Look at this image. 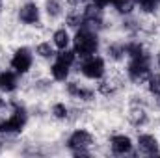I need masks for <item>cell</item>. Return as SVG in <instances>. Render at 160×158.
<instances>
[{"instance_id": "cell-1", "label": "cell", "mask_w": 160, "mask_h": 158, "mask_svg": "<svg viewBox=\"0 0 160 158\" xmlns=\"http://www.w3.org/2000/svg\"><path fill=\"white\" fill-rule=\"evenodd\" d=\"M97 50V37L91 34V30L82 28L75 36V52L80 56H89Z\"/></svg>"}, {"instance_id": "cell-2", "label": "cell", "mask_w": 160, "mask_h": 158, "mask_svg": "<svg viewBox=\"0 0 160 158\" xmlns=\"http://www.w3.org/2000/svg\"><path fill=\"white\" fill-rule=\"evenodd\" d=\"M26 123V110L19 104H15V114L8 121L0 123V132H21Z\"/></svg>"}, {"instance_id": "cell-3", "label": "cell", "mask_w": 160, "mask_h": 158, "mask_svg": "<svg viewBox=\"0 0 160 158\" xmlns=\"http://www.w3.org/2000/svg\"><path fill=\"white\" fill-rule=\"evenodd\" d=\"M149 73V56L142 54L138 58H132V62L128 63V75L134 82H140L147 77Z\"/></svg>"}, {"instance_id": "cell-4", "label": "cell", "mask_w": 160, "mask_h": 158, "mask_svg": "<svg viewBox=\"0 0 160 158\" xmlns=\"http://www.w3.org/2000/svg\"><path fill=\"white\" fill-rule=\"evenodd\" d=\"M32 65V54L28 48H19L11 60V67L17 71V73H26Z\"/></svg>"}, {"instance_id": "cell-5", "label": "cell", "mask_w": 160, "mask_h": 158, "mask_svg": "<svg viewBox=\"0 0 160 158\" xmlns=\"http://www.w3.org/2000/svg\"><path fill=\"white\" fill-rule=\"evenodd\" d=\"M82 73L88 78H101L104 73V62L101 58H88L82 63Z\"/></svg>"}, {"instance_id": "cell-6", "label": "cell", "mask_w": 160, "mask_h": 158, "mask_svg": "<svg viewBox=\"0 0 160 158\" xmlns=\"http://www.w3.org/2000/svg\"><path fill=\"white\" fill-rule=\"evenodd\" d=\"M84 28L88 30H97L101 28L102 24V13H101V7L99 6H89L84 13Z\"/></svg>"}, {"instance_id": "cell-7", "label": "cell", "mask_w": 160, "mask_h": 158, "mask_svg": "<svg viewBox=\"0 0 160 158\" xmlns=\"http://www.w3.org/2000/svg\"><path fill=\"white\" fill-rule=\"evenodd\" d=\"M89 143H91V136H89L86 130H77V132H73V136H71L69 141H67L69 149H73V151L86 149Z\"/></svg>"}, {"instance_id": "cell-8", "label": "cell", "mask_w": 160, "mask_h": 158, "mask_svg": "<svg viewBox=\"0 0 160 158\" xmlns=\"http://www.w3.org/2000/svg\"><path fill=\"white\" fill-rule=\"evenodd\" d=\"M19 17H21V21L26 22V24H36V22L39 21L38 6H36V4H26V6H22L21 11H19Z\"/></svg>"}, {"instance_id": "cell-9", "label": "cell", "mask_w": 160, "mask_h": 158, "mask_svg": "<svg viewBox=\"0 0 160 158\" xmlns=\"http://www.w3.org/2000/svg\"><path fill=\"white\" fill-rule=\"evenodd\" d=\"M138 143H140V149L143 153H147V155H158V141L153 136L143 134V136H140Z\"/></svg>"}, {"instance_id": "cell-10", "label": "cell", "mask_w": 160, "mask_h": 158, "mask_svg": "<svg viewBox=\"0 0 160 158\" xmlns=\"http://www.w3.org/2000/svg\"><path fill=\"white\" fill-rule=\"evenodd\" d=\"M130 147H132V143H130V140L127 136H114L112 138V149H114V153L125 155V153L130 151Z\"/></svg>"}, {"instance_id": "cell-11", "label": "cell", "mask_w": 160, "mask_h": 158, "mask_svg": "<svg viewBox=\"0 0 160 158\" xmlns=\"http://www.w3.org/2000/svg\"><path fill=\"white\" fill-rule=\"evenodd\" d=\"M17 86V78L13 73H2L0 75V89L2 91H13Z\"/></svg>"}, {"instance_id": "cell-12", "label": "cell", "mask_w": 160, "mask_h": 158, "mask_svg": "<svg viewBox=\"0 0 160 158\" xmlns=\"http://www.w3.org/2000/svg\"><path fill=\"white\" fill-rule=\"evenodd\" d=\"M67 75H69V65H67V63L56 62V63L52 65V77H54L56 80H65Z\"/></svg>"}, {"instance_id": "cell-13", "label": "cell", "mask_w": 160, "mask_h": 158, "mask_svg": "<svg viewBox=\"0 0 160 158\" xmlns=\"http://www.w3.org/2000/svg\"><path fill=\"white\" fill-rule=\"evenodd\" d=\"M69 93H71V95H75V97H80V99H84V101H89V99H91V95H93L89 89L78 87V84H77V82L69 84Z\"/></svg>"}, {"instance_id": "cell-14", "label": "cell", "mask_w": 160, "mask_h": 158, "mask_svg": "<svg viewBox=\"0 0 160 158\" xmlns=\"http://www.w3.org/2000/svg\"><path fill=\"white\" fill-rule=\"evenodd\" d=\"M112 4L116 6V9L119 13H130L134 9V4L136 0H112Z\"/></svg>"}, {"instance_id": "cell-15", "label": "cell", "mask_w": 160, "mask_h": 158, "mask_svg": "<svg viewBox=\"0 0 160 158\" xmlns=\"http://www.w3.org/2000/svg\"><path fill=\"white\" fill-rule=\"evenodd\" d=\"M54 43H56V47L65 48L67 43H69V36H67V32H65V30H58V32L54 34Z\"/></svg>"}, {"instance_id": "cell-16", "label": "cell", "mask_w": 160, "mask_h": 158, "mask_svg": "<svg viewBox=\"0 0 160 158\" xmlns=\"http://www.w3.org/2000/svg\"><path fill=\"white\" fill-rule=\"evenodd\" d=\"M125 52H127V54H130L132 58H138V56H142V54H143V48H142V45H140V43H128V45L125 47Z\"/></svg>"}, {"instance_id": "cell-17", "label": "cell", "mask_w": 160, "mask_h": 158, "mask_svg": "<svg viewBox=\"0 0 160 158\" xmlns=\"http://www.w3.org/2000/svg\"><path fill=\"white\" fill-rule=\"evenodd\" d=\"M130 121H132L134 125H142V123L145 121V112H143L142 108H132V110H130Z\"/></svg>"}, {"instance_id": "cell-18", "label": "cell", "mask_w": 160, "mask_h": 158, "mask_svg": "<svg viewBox=\"0 0 160 158\" xmlns=\"http://www.w3.org/2000/svg\"><path fill=\"white\" fill-rule=\"evenodd\" d=\"M149 89H151L153 95H157V97L160 99V75L151 77V80H149Z\"/></svg>"}, {"instance_id": "cell-19", "label": "cell", "mask_w": 160, "mask_h": 158, "mask_svg": "<svg viewBox=\"0 0 160 158\" xmlns=\"http://www.w3.org/2000/svg\"><path fill=\"white\" fill-rule=\"evenodd\" d=\"M47 11H48L50 17H58L60 15V4L56 0H48L47 2Z\"/></svg>"}, {"instance_id": "cell-20", "label": "cell", "mask_w": 160, "mask_h": 158, "mask_svg": "<svg viewBox=\"0 0 160 158\" xmlns=\"http://www.w3.org/2000/svg\"><path fill=\"white\" fill-rule=\"evenodd\" d=\"M143 11H155V7L160 4V0H138Z\"/></svg>"}, {"instance_id": "cell-21", "label": "cell", "mask_w": 160, "mask_h": 158, "mask_svg": "<svg viewBox=\"0 0 160 158\" xmlns=\"http://www.w3.org/2000/svg\"><path fill=\"white\" fill-rule=\"evenodd\" d=\"M73 60H75V52L63 50V52H60V54H58V62H63V63H67V65H71V63H73Z\"/></svg>"}, {"instance_id": "cell-22", "label": "cell", "mask_w": 160, "mask_h": 158, "mask_svg": "<svg viewBox=\"0 0 160 158\" xmlns=\"http://www.w3.org/2000/svg\"><path fill=\"white\" fill-rule=\"evenodd\" d=\"M38 54H41L43 58H50L54 52H52V48H50L48 43H41L39 47H38Z\"/></svg>"}, {"instance_id": "cell-23", "label": "cell", "mask_w": 160, "mask_h": 158, "mask_svg": "<svg viewBox=\"0 0 160 158\" xmlns=\"http://www.w3.org/2000/svg\"><path fill=\"white\" fill-rule=\"evenodd\" d=\"M52 114H54L58 119H63L65 116H67V108H65L63 104H56V106L52 108Z\"/></svg>"}, {"instance_id": "cell-24", "label": "cell", "mask_w": 160, "mask_h": 158, "mask_svg": "<svg viewBox=\"0 0 160 158\" xmlns=\"http://www.w3.org/2000/svg\"><path fill=\"white\" fill-rule=\"evenodd\" d=\"M67 22L71 24V26H78L84 22V17H80V15H71L69 19H67Z\"/></svg>"}, {"instance_id": "cell-25", "label": "cell", "mask_w": 160, "mask_h": 158, "mask_svg": "<svg viewBox=\"0 0 160 158\" xmlns=\"http://www.w3.org/2000/svg\"><path fill=\"white\" fill-rule=\"evenodd\" d=\"M108 52H110L114 58H121V54L125 52V48H121V47H116V45H114V47H110V48H108Z\"/></svg>"}, {"instance_id": "cell-26", "label": "cell", "mask_w": 160, "mask_h": 158, "mask_svg": "<svg viewBox=\"0 0 160 158\" xmlns=\"http://www.w3.org/2000/svg\"><path fill=\"white\" fill-rule=\"evenodd\" d=\"M112 0H95V6H99V7H102V6H106V4H110Z\"/></svg>"}, {"instance_id": "cell-27", "label": "cell", "mask_w": 160, "mask_h": 158, "mask_svg": "<svg viewBox=\"0 0 160 158\" xmlns=\"http://www.w3.org/2000/svg\"><path fill=\"white\" fill-rule=\"evenodd\" d=\"M73 4H80V2H86V0H71Z\"/></svg>"}]
</instances>
